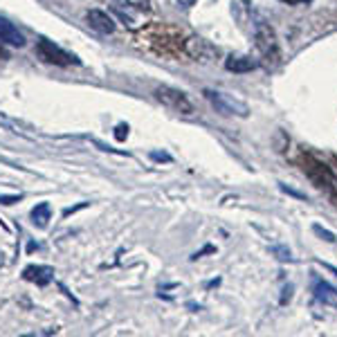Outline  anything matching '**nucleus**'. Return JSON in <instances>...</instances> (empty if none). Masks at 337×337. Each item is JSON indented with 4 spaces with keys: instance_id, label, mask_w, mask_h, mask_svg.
<instances>
[{
    "instance_id": "13",
    "label": "nucleus",
    "mask_w": 337,
    "mask_h": 337,
    "mask_svg": "<svg viewBox=\"0 0 337 337\" xmlns=\"http://www.w3.org/2000/svg\"><path fill=\"white\" fill-rule=\"evenodd\" d=\"M279 189L284 191V193L292 195V198H297V200H306V193H301V191H297V189H292V187L284 185V182H279Z\"/></svg>"
},
{
    "instance_id": "16",
    "label": "nucleus",
    "mask_w": 337,
    "mask_h": 337,
    "mask_svg": "<svg viewBox=\"0 0 337 337\" xmlns=\"http://www.w3.org/2000/svg\"><path fill=\"white\" fill-rule=\"evenodd\" d=\"M7 59H9V52H7V48L2 45V41H0V63H2V61H7Z\"/></svg>"
},
{
    "instance_id": "6",
    "label": "nucleus",
    "mask_w": 337,
    "mask_h": 337,
    "mask_svg": "<svg viewBox=\"0 0 337 337\" xmlns=\"http://www.w3.org/2000/svg\"><path fill=\"white\" fill-rule=\"evenodd\" d=\"M0 41H2V43L14 45V48H23V45L27 43L25 36H23V32H20L14 23H9L7 18H2V16H0Z\"/></svg>"
},
{
    "instance_id": "1",
    "label": "nucleus",
    "mask_w": 337,
    "mask_h": 337,
    "mask_svg": "<svg viewBox=\"0 0 337 337\" xmlns=\"http://www.w3.org/2000/svg\"><path fill=\"white\" fill-rule=\"evenodd\" d=\"M202 95L209 99V103L216 108V112H220V115H225V117H232V115H236V117H247L249 115L247 103L236 99V97H232V95H225V93L209 90V88H207Z\"/></svg>"
},
{
    "instance_id": "8",
    "label": "nucleus",
    "mask_w": 337,
    "mask_h": 337,
    "mask_svg": "<svg viewBox=\"0 0 337 337\" xmlns=\"http://www.w3.org/2000/svg\"><path fill=\"white\" fill-rule=\"evenodd\" d=\"M313 292H315V299L324 303H335V297H337V290L333 288L328 281L319 279L317 274H313Z\"/></svg>"
},
{
    "instance_id": "5",
    "label": "nucleus",
    "mask_w": 337,
    "mask_h": 337,
    "mask_svg": "<svg viewBox=\"0 0 337 337\" xmlns=\"http://www.w3.org/2000/svg\"><path fill=\"white\" fill-rule=\"evenodd\" d=\"M86 23H88L95 32H99V34H112V32H115V20L101 9H90L88 14H86Z\"/></svg>"
},
{
    "instance_id": "14",
    "label": "nucleus",
    "mask_w": 337,
    "mask_h": 337,
    "mask_svg": "<svg viewBox=\"0 0 337 337\" xmlns=\"http://www.w3.org/2000/svg\"><path fill=\"white\" fill-rule=\"evenodd\" d=\"M115 131H117V133H115V137H117L119 142H124V140L128 137V126H126V124H119V126L115 128Z\"/></svg>"
},
{
    "instance_id": "3",
    "label": "nucleus",
    "mask_w": 337,
    "mask_h": 337,
    "mask_svg": "<svg viewBox=\"0 0 337 337\" xmlns=\"http://www.w3.org/2000/svg\"><path fill=\"white\" fill-rule=\"evenodd\" d=\"M153 95H155L157 101H162L166 108H171V110H176V112H182V115H193V103H191V99L187 97L182 90L171 88V86H160V88H155Z\"/></svg>"
},
{
    "instance_id": "19",
    "label": "nucleus",
    "mask_w": 337,
    "mask_h": 337,
    "mask_svg": "<svg viewBox=\"0 0 337 337\" xmlns=\"http://www.w3.org/2000/svg\"><path fill=\"white\" fill-rule=\"evenodd\" d=\"M193 2H195V0H180V5H185V7H191Z\"/></svg>"
},
{
    "instance_id": "9",
    "label": "nucleus",
    "mask_w": 337,
    "mask_h": 337,
    "mask_svg": "<svg viewBox=\"0 0 337 337\" xmlns=\"http://www.w3.org/2000/svg\"><path fill=\"white\" fill-rule=\"evenodd\" d=\"M225 68L230 70V72L245 74V72L256 70V68H259V63H256V61H252L249 56H230V59L225 61Z\"/></svg>"
},
{
    "instance_id": "2",
    "label": "nucleus",
    "mask_w": 337,
    "mask_h": 337,
    "mask_svg": "<svg viewBox=\"0 0 337 337\" xmlns=\"http://www.w3.org/2000/svg\"><path fill=\"white\" fill-rule=\"evenodd\" d=\"M36 52H39V56L45 61V63L59 65V68H68V65H79L81 63L74 54L65 52L63 48H59L54 41H48V39H41L39 43H36Z\"/></svg>"
},
{
    "instance_id": "18",
    "label": "nucleus",
    "mask_w": 337,
    "mask_h": 337,
    "mask_svg": "<svg viewBox=\"0 0 337 337\" xmlns=\"http://www.w3.org/2000/svg\"><path fill=\"white\" fill-rule=\"evenodd\" d=\"M322 265H324V268H326V270H331V272L337 277V268H335V265H331V263H324V261H322Z\"/></svg>"
},
{
    "instance_id": "20",
    "label": "nucleus",
    "mask_w": 337,
    "mask_h": 337,
    "mask_svg": "<svg viewBox=\"0 0 337 337\" xmlns=\"http://www.w3.org/2000/svg\"><path fill=\"white\" fill-rule=\"evenodd\" d=\"M288 2H299V0H288Z\"/></svg>"
},
{
    "instance_id": "4",
    "label": "nucleus",
    "mask_w": 337,
    "mask_h": 337,
    "mask_svg": "<svg viewBox=\"0 0 337 337\" xmlns=\"http://www.w3.org/2000/svg\"><path fill=\"white\" fill-rule=\"evenodd\" d=\"M254 34H256V45H259L261 52L268 59H279V43H277V34H274L272 27L268 23H263V20H259L254 27Z\"/></svg>"
},
{
    "instance_id": "7",
    "label": "nucleus",
    "mask_w": 337,
    "mask_h": 337,
    "mask_svg": "<svg viewBox=\"0 0 337 337\" xmlns=\"http://www.w3.org/2000/svg\"><path fill=\"white\" fill-rule=\"evenodd\" d=\"M23 277L27 281H34L39 286H48L54 277V270L48 268V265H30V268L23 270Z\"/></svg>"
},
{
    "instance_id": "10",
    "label": "nucleus",
    "mask_w": 337,
    "mask_h": 337,
    "mask_svg": "<svg viewBox=\"0 0 337 337\" xmlns=\"http://www.w3.org/2000/svg\"><path fill=\"white\" fill-rule=\"evenodd\" d=\"M48 220H49V205L48 202H41V205H36L34 209H32V223L36 225V227H48Z\"/></svg>"
},
{
    "instance_id": "11",
    "label": "nucleus",
    "mask_w": 337,
    "mask_h": 337,
    "mask_svg": "<svg viewBox=\"0 0 337 337\" xmlns=\"http://www.w3.org/2000/svg\"><path fill=\"white\" fill-rule=\"evenodd\" d=\"M270 252H272L281 263H290V261H292V252H290V247H286V245H272Z\"/></svg>"
},
{
    "instance_id": "15",
    "label": "nucleus",
    "mask_w": 337,
    "mask_h": 337,
    "mask_svg": "<svg viewBox=\"0 0 337 337\" xmlns=\"http://www.w3.org/2000/svg\"><path fill=\"white\" fill-rule=\"evenodd\" d=\"M18 200H20V195H2V198H0L2 205H14V202H18Z\"/></svg>"
},
{
    "instance_id": "17",
    "label": "nucleus",
    "mask_w": 337,
    "mask_h": 337,
    "mask_svg": "<svg viewBox=\"0 0 337 337\" xmlns=\"http://www.w3.org/2000/svg\"><path fill=\"white\" fill-rule=\"evenodd\" d=\"M153 160H164V162H169L171 157L169 155H164V153H153Z\"/></svg>"
},
{
    "instance_id": "12",
    "label": "nucleus",
    "mask_w": 337,
    "mask_h": 337,
    "mask_svg": "<svg viewBox=\"0 0 337 337\" xmlns=\"http://www.w3.org/2000/svg\"><path fill=\"white\" fill-rule=\"evenodd\" d=\"M313 232H315V234H317L322 241H326V243H335V241H337V236L333 234V232L324 230L322 225H313Z\"/></svg>"
}]
</instances>
